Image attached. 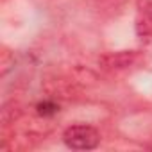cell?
I'll use <instances>...</instances> for the list:
<instances>
[{
  "label": "cell",
  "instance_id": "obj_5",
  "mask_svg": "<svg viewBox=\"0 0 152 152\" xmlns=\"http://www.w3.org/2000/svg\"><path fill=\"white\" fill-rule=\"evenodd\" d=\"M0 64H2V75H6L9 72V68L15 66V56L11 50H7L6 47L2 48V57H0Z\"/></svg>",
  "mask_w": 152,
  "mask_h": 152
},
{
  "label": "cell",
  "instance_id": "obj_3",
  "mask_svg": "<svg viewBox=\"0 0 152 152\" xmlns=\"http://www.w3.org/2000/svg\"><path fill=\"white\" fill-rule=\"evenodd\" d=\"M134 32L141 45H152V0H138Z\"/></svg>",
  "mask_w": 152,
  "mask_h": 152
},
{
  "label": "cell",
  "instance_id": "obj_1",
  "mask_svg": "<svg viewBox=\"0 0 152 152\" xmlns=\"http://www.w3.org/2000/svg\"><path fill=\"white\" fill-rule=\"evenodd\" d=\"M63 141L72 150H93L100 145V132L88 124H75L63 131Z\"/></svg>",
  "mask_w": 152,
  "mask_h": 152
},
{
  "label": "cell",
  "instance_id": "obj_2",
  "mask_svg": "<svg viewBox=\"0 0 152 152\" xmlns=\"http://www.w3.org/2000/svg\"><path fill=\"white\" fill-rule=\"evenodd\" d=\"M147 63V56L141 50H118L104 54L99 59V64L106 72H127L140 68Z\"/></svg>",
  "mask_w": 152,
  "mask_h": 152
},
{
  "label": "cell",
  "instance_id": "obj_4",
  "mask_svg": "<svg viewBox=\"0 0 152 152\" xmlns=\"http://www.w3.org/2000/svg\"><path fill=\"white\" fill-rule=\"evenodd\" d=\"M34 113L45 120H52L57 113H59V102L54 99V97H47L43 100H39L36 106H34Z\"/></svg>",
  "mask_w": 152,
  "mask_h": 152
}]
</instances>
